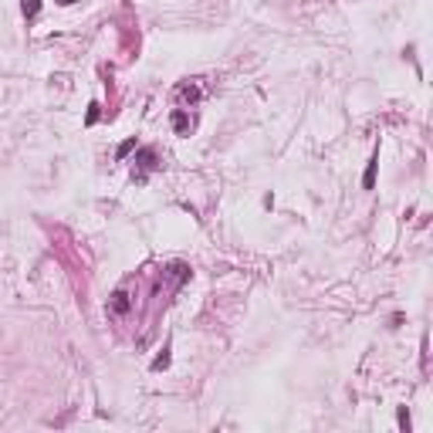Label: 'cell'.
Returning <instances> with one entry per match:
<instances>
[{"label": "cell", "mask_w": 433, "mask_h": 433, "mask_svg": "<svg viewBox=\"0 0 433 433\" xmlns=\"http://www.w3.org/2000/svg\"><path fill=\"white\" fill-rule=\"evenodd\" d=\"M109 311H115V315H126V311H129V298H126V291H115V295H112V301H109Z\"/></svg>", "instance_id": "cell-1"}, {"label": "cell", "mask_w": 433, "mask_h": 433, "mask_svg": "<svg viewBox=\"0 0 433 433\" xmlns=\"http://www.w3.org/2000/svg\"><path fill=\"white\" fill-rule=\"evenodd\" d=\"M173 129H176V132H190V115L186 112H173Z\"/></svg>", "instance_id": "cell-2"}, {"label": "cell", "mask_w": 433, "mask_h": 433, "mask_svg": "<svg viewBox=\"0 0 433 433\" xmlns=\"http://www.w3.org/2000/svg\"><path fill=\"white\" fill-rule=\"evenodd\" d=\"M176 98H190V102H196V98H200V88H196V85H180V88H176Z\"/></svg>", "instance_id": "cell-3"}, {"label": "cell", "mask_w": 433, "mask_h": 433, "mask_svg": "<svg viewBox=\"0 0 433 433\" xmlns=\"http://www.w3.org/2000/svg\"><path fill=\"white\" fill-rule=\"evenodd\" d=\"M21 11H24V17H37V11H41V0H21Z\"/></svg>", "instance_id": "cell-4"}, {"label": "cell", "mask_w": 433, "mask_h": 433, "mask_svg": "<svg viewBox=\"0 0 433 433\" xmlns=\"http://www.w3.org/2000/svg\"><path fill=\"white\" fill-rule=\"evenodd\" d=\"M376 166H379V159H372V163H369V170H365V176H362L365 190H372V183H376Z\"/></svg>", "instance_id": "cell-5"}, {"label": "cell", "mask_w": 433, "mask_h": 433, "mask_svg": "<svg viewBox=\"0 0 433 433\" xmlns=\"http://www.w3.org/2000/svg\"><path fill=\"white\" fill-rule=\"evenodd\" d=\"M166 365H170V352H163L159 359H156V362H152V369H166Z\"/></svg>", "instance_id": "cell-6"}, {"label": "cell", "mask_w": 433, "mask_h": 433, "mask_svg": "<svg viewBox=\"0 0 433 433\" xmlns=\"http://www.w3.org/2000/svg\"><path fill=\"white\" fill-rule=\"evenodd\" d=\"M129 149H136V139H126V142H122V146H119V156H126Z\"/></svg>", "instance_id": "cell-7"}, {"label": "cell", "mask_w": 433, "mask_h": 433, "mask_svg": "<svg viewBox=\"0 0 433 433\" xmlns=\"http://www.w3.org/2000/svg\"><path fill=\"white\" fill-rule=\"evenodd\" d=\"M58 4H65V7H68V4H75V0H58Z\"/></svg>", "instance_id": "cell-8"}]
</instances>
